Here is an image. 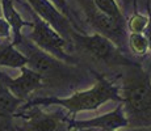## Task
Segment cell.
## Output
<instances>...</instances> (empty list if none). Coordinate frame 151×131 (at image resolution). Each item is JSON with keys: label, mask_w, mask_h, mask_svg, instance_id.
<instances>
[{"label": "cell", "mask_w": 151, "mask_h": 131, "mask_svg": "<svg viewBox=\"0 0 151 131\" xmlns=\"http://www.w3.org/2000/svg\"><path fill=\"white\" fill-rule=\"evenodd\" d=\"M149 3H150V11H151V0H149Z\"/></svg>", "instance_id": "cell-22"}, {"label": "cell", "mask_w": 151, "mask_h": 131, "mask_svg": "<svg viewBox=\"0 0 151 131\" xmlns=\"http://www.w3.org/2000/svg\"><path fill=\"white\" fill-rule=\"evenodd\" d=\"M22 101L14 96L0 83V130L7 131L12 126L14 114Z\"/></svg>", "instance_id": "cell-10"}, {"label": "cell", "mask_w": 151, "mask_h": 131, "mask_svg": "<svg viewBox=\"0 0 151 131\" xmlns=\"http://www.w3.org/2000/svg\"><path fill=\"white\" fill-rule=\"evenodd\" d=\"M30 8L38 17L46 21L51 28H54L66 41L71 39L74 28L70 24V19L57 9V7L50 0H28Z\"/></svg>", "instance_id": "cell-7"}, {"label": "cell", "mask_w": 151, "mask_h": 131, "mask_svg": "<svg viewBox=\"0 0 151 131\" xmlns=\"http://www.w3.org/2000/svg\"><path fill=\"white\" fill-rule=\"evenodd\" d=\"M127 131H151V127H137V129H132Z\"/></svg>", "instance_id": "cell-19"}, {"label": "cell", "mask_w": 151, "mask_h": 131, "mask_svg": "<svg viewBox=\"0 0 151 131\" xmlns=\"http://www.w3.org/2000/svg\"><path fill=\"white\" fill-rule=\"evenodd\" d=\"M27 66V58L13 43L0 45V67L21 68Z\"/></svg>", "instance_id": "cell-11"}, {"label": "cell", "mask_w": 151, "mask_h": 131, "mask_svg": "<svg viewBox=\"0 0 151 131\" xmlns=\"http://www.w3.org/2000/svg\"><path fill=\"white\" fill-rule=\"evenodd\" d=\"M1 9H3V13H4L5 20H7V22L9 24L11 29H12L14 33V38L12 42L14 43L22 37L21 36L22 26H30V22L24 21L21 19V16L16 11V8L13 7L12 0H1Z\"/></svg>", "instance_id": "cell-12"}, {"label": "cell", "mask_w": 151, "mask_h": 131, "mask_svg": "<svg viewBox=\"0 0 151 131\" xmlns=\"http://www.w3.org/2000/svg\"><path fill=\"white\" fill-rule=\"evenodd\" d=\"M108 101H120V87L109 81L105 77H99L92 88L84 91L75 92L68 97H46L33 100L29 105L33 106H49L58 105L65 107L71 114H76L79 112H88L100 107Z\"/></svg>", "instance_id": "cell-3"}, {"label": "cell", "mask_w": 151, "mask_h": 131, "mask_svg": "<svg viewBox=\"0 0 151 131\" xmlns=\"http://www.w3.org/2000/svg\"><path fill=\"white\" fill-rule=\"evenodd\" d=\"M133 3V0H124V4H125V8H127L130 4Z\"/></svg>", "instance_id": "cell-20"}, {"label": "cell", "mask_w": 151, "mask_h": 131, "mask_svg": "<svg viewBox=\"0 0 151 131\" xmlns=\"http://www.w3.org/2000/svg\"><path fill=\"white\" fill-rule=\"evenodd\" d=\"M147 21H149V17L146 14L134 12L126 20V29H129L130 33H143Z\"/></svg>", "instance_id": "cell-15"}, {"label": "cell", "mask_w": 151, "mask_h": 131, "mask_svg": "<svg viewBox=\"0 0 151 131\" xmlns=\"http://www.w3.org/2000/svg\"><path fill=\"white\" fill-rule=\"evenodd\" d=\"M32 14H33V22H30L32 30L27 38L38 49L53 55L57 59L72 63V57L66 51V39L47 22L43 21L41 17L37 16L33 11Z\"/></svg>", "instance_id": "cell-5"}, {"label": "cell", "mask_w": 151, "mask_h": 131, "mask_svg": "<svg viewBox=\"0 0 151 131\" xmlns=\"http://www.w3.org/2000/svg\"><path fill=\"white\" fill-rule=\"evenodd\" d=\"M13 45L27 58L28 68L41 76L43 85L50 84L54 87H63L72 84V87H75L87 81V74L83 69L42 51L25 37H21Z\"/></svg>", "instance_id": "cell-2"}, {"label": "cell", "mask_w": 151, "mask_h": 131, "mask_svg": "<svg viewBox=\"0 0 151 131\" xmlns=\"http://www.w3.org/2000/svg\"><path fill=\"white\" fill-rule=\"evenodd\" d=\"M50 1L57 7V9L59 11V12H62L67 19H70V16H71V9H70L67 0H50Z\"/></svg>", "instance_id": "cell-16"}, {"label": "cell", "mask_w": 151, "mask_h": 131, "mask_svg": "<svg viewBox=\"0 0 151 131\" xmlns=\"http://www.w3.org/2000/svg\"><path fill=\"white\" fill-rule=\"evenodd\" d=\"M74 131H104V130H75L74 129Z\"/></svg>", "instance_id": "cell-21"}, {"label": "cell", "mask_w": 151, "mask_h": 131, "mask_svg": "<svg viewBox=\"0 0 151 131\" xmlns=\"http://www.w3.org/2000/svg\"><path fill=\"white\" fill-rule=\"evenodd\" d=\"M0 131H3V130H0Z\"/></svg>", "instance_id": "cell-23"}, {"label": "cell", "mask_w": 151, "mask_h": 131, "mask_svg": "<svg viewBox=\"0 0 151 131\" xmlns=\"http://www.w3.org/2000/svg\"><path fill=\"white\" fill-rule=\"evenodd\" d=\"M71 41L74 43H76L88 57H91L96 62L103 63V64H134L124 57L121 50L112 41L99 33L86 36V34H79L75 30L71 36Z\"/></svg>", "instance_id": "cell-4"}, {"label": "cell", "mask_w": 151, "mask_h": 131, "mask_svg": "<svg viewBox=\"0 0 151 131\" xmlns=\"http://www.w3.org/2000/svg\"><path fill=\"white\" fill-rule=\"evenodd\" d=\"M91 1L99 12L106 14V16L112 17V19L117 20V21L126 22L122 11H121V8L118 7L116 0H91Z\"/></svg>", "instance_id": "cell-13"}, {"label": "cell", "mask_w": 151, "mask_h": 131, "mask_svg": "<svg viewBox=\"0 0 151 131\" xmlns=\"http://www.w3.org/2000/svg\"><path fill=\"white\" fill-rule=\"evenodd\" d=\"M149 21H147V25H146V28H145V30H143V36L146 37V39H147V42H149V52L151 54V11H149Z\"/></svg>", "instance_id": "cell-18"}, {"label": "cell", "mask_w": 151, "mask_h": 131, "mask_svg": "<svg viewBox=\"0 0 151 131\" xmlns=\"http://www.w3.org/2000/svg\"><path fill=\"white\" fill-rule=\"evenodd\" d=\"M11 36V26L7 20L0 17V38H8Z\"/></svg>", "instance_id": "cell-17"}, {"label": "cell", "mask_w": 151, "mask_h": 131, "mask_svg": "<svg viewBox=\"0 0 151 131\" xmlns=\"http://www.w3.org/2000/svg\"><path fill=\"white\" fill-rule=\"evenodd\" d=\"M127 46L130 51L138 57H145L149 52V42L143 33H130L127 34Z\"/></svg>", "instance_id": "cell-14"}, {"label": "cell", "mask_w": 151, "mask_h": 131, "mask_svg": "<svg viewBox=\"0 0 151 131\" xmlns=\"http://www.w3.org/2000/svg\"><path fill=\"white\" fill-rule=\"evenodd\" d=\"M126 67L120 96L127 126L151 127V77L138 64Z\"/></svg>", "instance_id": "cell-1"}, {"label": "cell", "mask_w": 151, "mask_h": 131, "mask_svg": "<svg viewBox=\"0 0 151 131\" xmlns=\"http://www.w3.org/2000/svg\"><path fill=\"white\" fill-rule=\"evenodd\" d=\"M68 126L75 130H104L116 131L127 127V119L124 113L122 105H118L113 112L104 115L86 119V121H68Z\"/></svg>", "instance_id": "cell-9"}, {"label": "cell", "mask_w": 151, "mask_h": 131, "mask_svg": "<svg viewBox=\"0 0 151 131\" xmlns=\"http://www.w3.org/2000/svg\"><path fill=\"white\" fill-rule=\"evenodd\" d=\"M14 117L22 121L16 127L17 131H60L66 121L60 113H46L33 105L22 106Z\"/></svg>", "instance_id": "cell-6"}, {"label": "cell", "mask_w": 151, "mask_h": 131, "mask_svg": "<svg viewBox=\"0 0 151 131\" xmlns=\"http://www.w3.org/2000/svg\"><path fill=\"white\" fill-rule=\"evenodd\" d=\"M20 69H21L20 76H17L14 79L0 72V83L12 93L14 97L24 101L33 92L42 88L43 83H42L41 76L38 74H36L34 71H32L30 68H28L27 66L21 67Z\"/></svg>", "instance_id": "cell-8"}]
</instances>
